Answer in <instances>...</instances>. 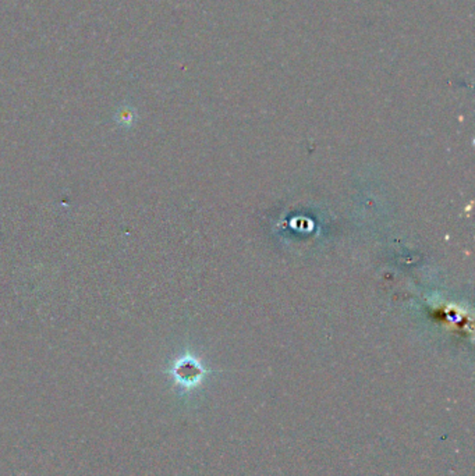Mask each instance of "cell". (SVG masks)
<instances>
[{
  "mask_svg": "<svg viewBox=\"0 0 475 476\" xmlns=\"http://www.w3.org/2000/svg\"><path fill=\"white\" fill-rule=\"evenodd\" d=\"M202 375H204L202 368L193 358H184V359L179 361L177 365L175 366L176 379L186 386L195 384L197 381H200Z\"/></svg>",
  "mask_w": 475,
  "mask_h": 476,
  "instance_id": "6da1fadb",
  "label": "cell"
}]
</instances>
